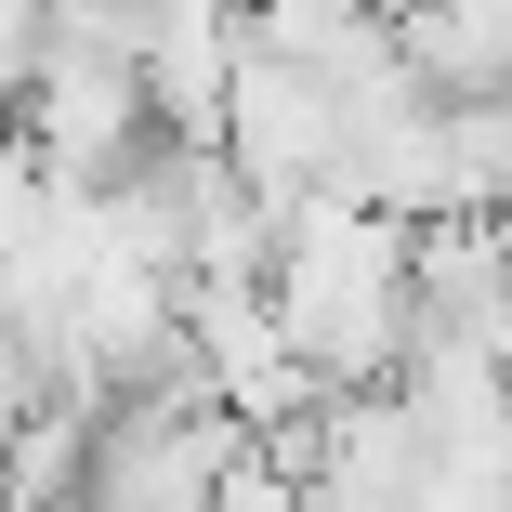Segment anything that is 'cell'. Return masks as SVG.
I'll use <instances>...</instances> for the list:
<instances>
[{"label":"cell","instance_id":"1","mask_svg":"<svg viewBox=\"0 0 512 512\" xmlns=\"http://www.w3.org/2000/svg\"><path fill=\"white\" fill-rule=\"evenodd\" d=\"M66 512H106V499H66Z\"/></svg>","mask_w":512,"mask_h":512}]
</instances>
